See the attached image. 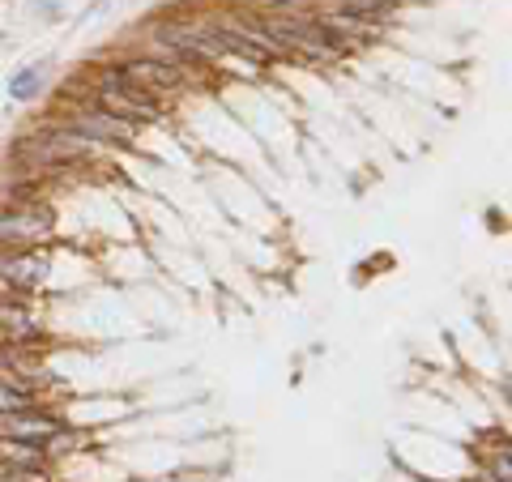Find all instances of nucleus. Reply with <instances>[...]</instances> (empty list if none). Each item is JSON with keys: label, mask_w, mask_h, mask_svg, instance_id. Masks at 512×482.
Listing matches in <instances>:
<instances>
[{"label": "nucleus", "mask_w": 512, "mask_h": 482, "mask_svg": "<svg viewBox=\"0 0 512 482\" xmlns=\"http://www.w3.org/2000/svg\"><path fill=\"white\" fill-rule=\"evenodd\" d=\"M163 43L171 47L180 60H197V64H218L222 47L205 26H163Z\"/></svg>", "instance_id": "nucleus-9"}, {"label": "nucleus", "mask_w": 512, "mask_h": 482, "mask_svg": "<svg viewBox=\"0 0 512 482\" xmlns=\"http://www.w3.org/2000/svg\"><path fill=\"white\" fill-rule=\"evenodd\" d=\"M320 26L329 30L333 39H338L342 47H355V43H372V35H376V26L367 22V18H359V13H346V9H333V13H320L316 18Z\"/></svg>", "instance_id": "nucleus-12"}, {"label": "nucleus", "mask_w": 512, "mask_h": 482, "mask_svg": "<svg viewBox=\"0 0 512 482\" xmlns=\"http://www.w3.org/2000/svg\"><path fill=\"white\" fill-rule=\"evenodd\" d=\"M39 470H47V453L39 444L0 436V474H5L0 482H30Z\"/></svg>", "instance_id": "nucleus-8"}, {"label": "nucleus", "mask_w": 512, "mask_h": 482, "mask_svg": "<svg viewBox=\"0 0 512 482\" xmlns=\"http://www.w3.org/2000/svg\"><path fill=\"white\" fill-rule=\"evenodd\" d=\"M274 5H291V0H274Z\"/></svg>", "instance_id": "nucleus-14"}, {"label": "nucleus", "mask_w": 512, "mask_h": 482, "mask_svg": "<svg viewBox=\"0 0 512 482\" xmlns=\"http://www.w3.org/2000/svg\"><path fill=\"white\" fill-rule=\"evenodd\" d=\"M52 128H60V133H73V137H86L94 141V146H133V124H124L116 120L111 111L103 107H94V103H77L69 116L56 120Z\"/></svg>", "instance_id": "nucleus-4"}, {"label": "nucleus", "mask_w": 512, "mask_h": 482, "mask_svg": "<svg viewBox=\"0 0 512 482\" xmlns=\"http://www.w3.org/2000/svg\"><path fill=\"white\" fill-rule=\"evenodd\" d=\"M256 26H261L265 35L282 47L286 60L329 64V60H342L346 56V47L333 39L316 18H303V13H274V18H256Z\"/></svg>", "instance_id": "nucleus-1"}, {"label": "nucleus", "mask_w": 512, "mask_h": 482, "mask_svg": "<svg viewBox=\"0 0 512 482\" xmlns=\"http://www.w3.org/2000/svg\"><path fill=\"white\" fill-rule=\"evenodd\" d=\"M56 231V218L39 201H5L0 205V252H30L47 248Z\"/></svg>", "instance_id": "nucleus-2"}, {"label": "nucleus", "mask_w": 512, "mask_h": 482, "mask_svg": "<svg viewBox=\"0 0 512 482\" xmlns=\"http://www.w3.org/2000/svg\"><path fill=\"white\" fill-rule=\"evenodd\" d=\"M90 154H94V141L73 137V133H60V128H52V133H43V137H26L22 146L13 150V158H22V163H26V167H35V171H52V167L86 163Z\"/></svg>", "instance_id": "nucleus-3"}, {"label": "nucleus", "mask_w": 512, "mask_h": 482, "mask_svg": "<svg viewBox=\"0 0 512 482\" xmlns=\"http://www.w3.org/2000/svg\"><path fill=\"white\" fill-rule=\"evenodd\" d=\"M60 431V419L56 414H47L43 406L39 410H26V414H9V419H0V436H13V440H26V444H47Z\"/></svg>", "instance_id": "nucleus-10"}, {"label": "nucleus", "mask_w": 512, "mask_h": 482, "mask_svg": "<svg viewBox=\"0 0 512 482\" xmlns=\"http://www.w3.org/2000/svg\"><path fill=\"white\" fill-rule=\"evenodd\" d=\"M39 90H43V64H30V69H18L9 77V94L18 103H30Z\"/></svg>", "instance_id": "nucleus-13"}, {"label": "nucleus", "mask_w": 512, "mask_h": 482, "mask_svg": "<svg viewBox=\"0 0 512 482\" xmlns=\"http://www.w3.org/2000/svg\"><path fill=\"white\" fill-rule=\"evenodd\" d=\"M128 77H133L137 86H146L154 99H167V94H180L184 82H192V73L184 64H167V60H154V56H137L124 64Z\"/></svg>", "instance_id": "nucleus-7"}, {"label": "nucleus", "mask_w": 512, "mask_h": 482, "mask_svg": "<svg viewBox=\"0 0 512 482\" xmlns=\"http://www.w3.org/2000/svg\"><path fill=\"white\" fill-rule=\"evenodd\" d=\"M43 401L35 393L30 376H18V372H0V419L9 414H26V410H39Z\"/></svg>", "instance_id": "nucleus-11"}, {"label": "nucleus", "mask_w": 512, "mask_h": 482, "mask_svg": "<svg viewBox=\"0 0 512 482\" xmlns=\"http://www.w3.org/2000/svg\"><path fill=\"white\" fill-rule=\"evenodd\" d=\"M52 278V265H47L43 248L30 252H0V299L9 295H35Z\"/></svg>", "instance_id": "nucleus-5"}, {"label": "nucleus", "mask_w": 512, "mask_h": 482, "mask_svg": "<svg viewBox=\"0 0 512 482\" xmlns=\"http://www.w3.org/2000/svg\"><path fill=\"white\" fill-rule=\"evenodd\" d=\"M43 312L30 303L26 295H9V299H0V337L5 342H18V346H35L43 342Z\"/></svg>", "instance_id": "nucleus-6"}]
</instances>
